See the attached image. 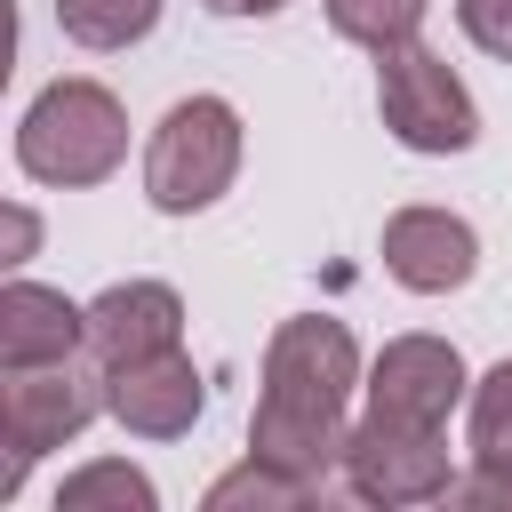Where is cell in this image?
Instances as JSON below:
<instances>
[{
  "label": "cell",
  "mask_w": 512,
  "mask_h": 512,
  "mask_svg": "<svg viewBox=\"0 0 512 512\" xmlns=\"http://www.w3.org/2000/svg\"><path fill=\"white\" fill-rule=\"evenodd\" d=\"M360 384V344L344 320L296 312L272 328L264 344V392L248 416V456L328 488V472L344 464V400Z\"/></svg>",
  "instance_id": "6da1fadb"
},
{
  "label": "cell",
  "mask_w": 512,
  "mask_h": 512,
  "mask_svg": "<svg viewBox=\"0 0 512 512\" xmlns=\"http://www.w3.org/2000/svg\"><path fill=\"white\" fill-rule=\"evenodd\" d=\"M120 160H128V112L104 80H48L16 120V168L32 184L80 192L104 184Z\"/></svg>",
  "instance_id": "7a4b0ae2"
},
{
  "label": "cell",
  "mask_w": 512,
  "mask_h": 512,
  "mask_svg": "<svg viewBox=\"0 0 512 512\" xmlns=\"http://www.w3.org/2000/svg\"><path fill=\"white\" fill-rule=\"evenodd\" d=\"M232 176H240V112L224 96L168 104L144 144V200L160 216H200L232 192Z\"/></svg>",
  "instance_id": "3957f363"
},
{
  "label": "cell",
  "mask_w": 512,
  "mask_h": 512,
  "mask_svg": "<svg viewBox=\"0 0 512 512\" xmlns=\"http://www.w3.org/2000/svg\"><path fill=\"white\" fill-rule=\"evenodd\" d=\"M88 416H104V368L96 360H40V368H0V440H8V472L0 496L24 488V464L80 440Z\"/></svg>",
  "instance_id": "277c9868"
},
{
  "label": "cell",
  "mask_w": 512,
  "mask_h": 512,
  "mask_svg": "<svg viewBox=\"0 0 512 512\" xmlns=\"http://www.w3.org/2000/svg\"><path fill=\"white\" fill-rule=\"evenodd\" d=\"M376 112H384V128H392L408 152H432V160L480 144V104H472V88H464V80L448 72V56H432L424 40L376 56Z\"/></svg>",
  "instance_id": "5b68a950"
},
{
  "label": "cell",
  "mask_w": 512,
  "mask_h": 512,
  "mask_svg": "<svg viewBox=\"0 0 512 512\" xmlns=\"http://www.w3.org/2000/svg\"><path fill=\"white\" fill-rule=\"evenodd\" d=\"M344 496L360 504H440L456 488V464H448V440L424 432V424H392V416H360L344 432Z\"/></svg>",
  "instance_id": "8992f818"
},
{
  "label": "cell",
  "mask_w": 512,
  "mask_h": 512,
  "mask_svg": "<svg viewBox=\"0 0 512 512\" xmlns=\"http://www.w3.org/2000/svg\"><path fill=\"white\" fill-rule=\"evenodd\" d=\"M464 352L448 336H392L368 368V416H392V424H424V432H448L456 400H464Z\"/></svg>",
  "instance_id": "52a82bcc"
},
{
  "label": "cell",
  "mask_w": 512,
  "mask_h": 512,
  "mask_svg": "<svg viewBox=\"0 0 512 512\" xmlns=\"http://www.w3.org/2000/svg\"><path fill=\"white\" fill-rule=\"evenodd\" d=\"M184 344V296L168 280H112L96 304H88V360L112 376L128 360H152V352H176Z\"/></svg>",
  "instance_id": "ba28073f"
},
{
  "label": "cell",
  "mask_w": 512,
  "mask_h": 512,
  "mask_svg": "<svg viewBox=\"0 0 512 512\" xmlns=\"http://www.w3.org/2000/svg\"><path fill=\"white\" fill-rule=\"evenodd\" d=\"M200 408H208V384L184 360V344L152 352V360H128V368L104 376V416H120L136 440H184L200 424Z\"/></svg>",
  "instance_id": "9c48e42d"
},
{
  "label": "cell",
  "mask_w": 512,
  "mask_h": 512,
  "mask_svg": "<svg viewBox=\"0 0 512 512\" xmlns=\"http://www.w3.org/2000/svg\"><path fill=\"white\" fill-rule=\"evenodd\" d=\"M384 272L408 296H448L480 272V232L448 208H400L384 216Z\"/></svg>",
  "instance_id": "30bf717a"
},
{
  "label": "cell",
  "mask_w": 512,
  "mask_h": 512,
  "mask_svg": "<svg viewBox=\"0 0 512 512\" xmlns=\"http://www.w3.org/2000/svg\"><path fill=\"white\" fill-rule=\"evenodd\" d=\"M88 352V304H72L64 288L40 280H8L0 288V368H40V360H72Z\"/></svg>",
  "instance_id": "8fae6325"
},
{
  "label": "cell",
  "mask_w": 512,
  "mask_h": 512,
  "mask_svg": "<svg viewBox=\"0 0 512 512\" xmlns=\"http://www.w3.org/2000/svg\"><path fill=\"white\" fill-rule=\"evenodd\" d=\"M56 24H64V40L112 56V48H136L160 24V0H56Z\"/></svg>",
  "instance_id": "7c38bea8"
},
{
  "label": "cell",
  "mask_w": 512,
  "mask_h": 512,
  "mask_svg": "<svg viewBox=\"0 0 512 512\" xmlns=\"http://www.w3.org/2000/svg\"><path fill=\"white\" fill-rule=\"evenodd\" d=\"M152 504H160V488H152L136 464H120V456L80 464V472H64V488H56V512H152Z\"/></svg>",
  "instance_id": "4fadbf2b"
},
{
  "label": "cell",
  "mask_w": 512,
  "mask_h": 512,
  "mask_svg": "<svg viewBox=\"0 0 512 512\" xmlns=\"http://www.w3.org/2000/svg\"><path fill=\"white\" fill-rule=\"evenodd\" d=\"M424 8L432 0H328V24H336V40H352L368 56H392L424 32Z\"/></svg>",
  "instance_id": "5bb4252c"
},
{
  "label": "cell",
  "mask_w": 512,
  "mask_h": 512,
  "mask_svg": "<svg viewBox=\"0 0 512 512\" xmlns=\"http://www.w3.org/2000/svg\"><path fill=\"white\" fill-rule=\"evenodd\" d=\"M320 488L312 480H296V472H280V464H264V456H248V464H232L224 480H208V512H240V504H256V512H296V504H312Z\"/></svg>",
  "instance_id": "9a60e30c"
},
{
  "label": "cell",
  "mask_w": 512,
  "mask_h": 512,
  "mask_svg": "<svg viewBox=\"0 0 512 512\" xmlns=\"http://www.w3.org/2000/svg\"><path fill=\"white\" fill-rule=\"evenodd\" d=\"M472 464L512 472V360H496L472 384Z\"/></svg>",
  "instance_id": "2e32d148"
},
{
  "label": "cell",
  "mask_w": 512,
  "mask_h": 512,
  "mask_svg": "<svg viewBox=\"0 0 512 512\" xmlns=\"http://www.w3.org/2000/svg\"><path fill=\"white\" fill-rule=\"evenodd\" d=\"M456 24H464V40L480 56L512 64V0H456Z\"/></svg>",
  "instance_id": "e0dca14e"
},
{
  "label": "cell",
  "mask_w": 512,
  "mask_h": 512,
  "mask_svg": "<svg viewBox=\"0 0 512 512\" xmlns=\"http://www.w3.org/2000/svg\"><path fill=\"white\" fill-rule=\"evenodd\" d=\"M448 504H512V472L472 464V480H456V488H448Z\"/></svg>",
  "instance_id": "ac0fdd59"
},
{
  "label": "cell",
  "mask_w": 512,
  "mask_h": 512,
  "mask_svg": "<svg viewBox=\"0 0 512 512\" xmlns=\"http://www.w3.org/2000/svg\"><path fill=\"white\" fill-rule=\"evenodd\" d=\"M24 256H32V216L8 208V264H24Z\"/></svg>",
  "instance_id": "d6986e66"
},
{
  "label": "cell",
  "mask_w": 512,
  "mask_h": 512,
  "mask_svg": "<svg viewBox=\"0 0 512 512\" xmlns=\"http://www.w3.org/2000/svg\"><path fill=\"white\" fill-rule=\"evenodd\" d=\"M208 16H272V8H288V0H200Z\"/></svg>",
  "instance_id": "ffe728a7"
}]
</instances>
